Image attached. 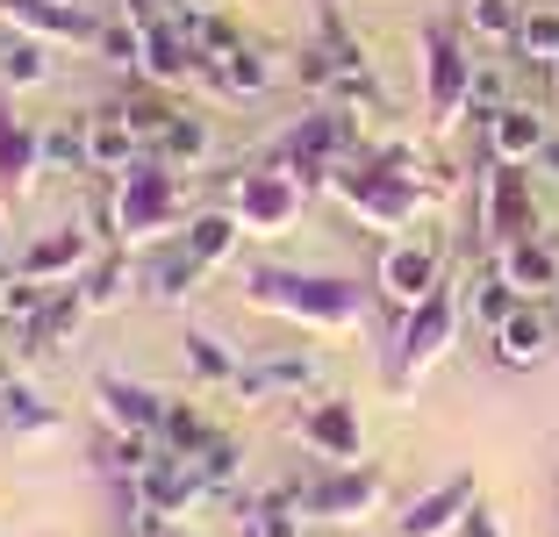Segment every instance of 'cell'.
Returning <instances> with one entry per match:
<instances>
[{"mask_svg":"<svg viewBox=\"0 0 559 537\" xmlns=\"http://www.w3.org/2000/svg\"><path fill=\"white\" fill-rule=\"evenodd\" d=\"M251 301H265L273 315H295L309 330H352L366 315V287L345 273H287V265H259L245 279Z\"/></svg>","mask_w":559,"mask_h":537,"instance_id":"cell-1","label":"cell"},{"mask_svg":"<svg viewBox=\"0 0 559 537\" xmlns=\"http://www.w3.org/2000/svg\"><path fill=\"white\" fill-rule=\"evenodd\" d=\"M108 208H116V244L122 251H144V244H158V237L194 223L187 201H180V165H165V158L130 165V172L108 187Z\"/></svg>","mask_w":559,"mask_h":537,"instance_id":"cell-2","label":"cell"},{"mask_svg":"<svg viewBox=\"0 0 559 537\" xmlns=\"http://www.w3.org/2000/svg\"><path fill=\"white\" fill-rule=\"evenodd\" d=\"M330 194L345 201L366 229H402L416 208H424V187L416 172H395V165H380V151H359L330 172Z\"/></svg>","mask_w":559,"mask_h":537,"instance_id":"cell-3","label":"cell"},{"mask_svg":"<svg viewBox=\"0 0 559 537\" xmlns=\"http://www.w3.org/2000/svg\"><path fill=\"white\" fill-rule=\"evenodd\" d=\"M345 158H359V122H352V108H316L301 115L295 130H287V144H280V172H295L301 187H330V172Z\"/></svg>","mask_w":559,"mask_h":537,"instance_id":"cell-4","label":"cell"},{"mask_svg":"<svg viewBox=\"0 0 559 537\" xmlns=\"http://www.w3.org/2000/svg\"><path fill=\"white\" fill-rule=\"evenodd\" d=\"M480 237H488L495 251L538 237V201H531L524 165H488V187H480Z\"/></svg>","mask_w":559,"mask_h":537,"instance_id":"cell-5","label":"cell"},{"mask_svg":"<svg viewBox=\"0 0 559 537\" xmlns=\"http://www.w3.org/2000/svg\"><path fill=\"white\" fill-rule=\"evenodd\" d=\"M466 86H474V65H466L460 36L444 29V22H430L424 29V100H430V122L438 130H452L466 115Z\"/></svg>","mask_w":559,"mask_h":537,"instance_id":"cell-6","label":"cell"},{"mask_svg":"<svg viewBox=\"0 0 559 537\" xmlns=\"http://www.w3.org/2000/svg\"><path fill=\"white\" fill-rule=\"evenodd\" d=\"M301 187L295 172H280V165H265V172H251L245 187H237V223H245V237H287V229L301 223Z\"/></svg>","mask_w":559,"mask_h":537,"instance_id":"cell-7","label":"cell"},{"mask_svg":"<svg viewBox=\"0 0 559 537\" xmlns=\"http://www.w3.org/2000/svg\"><path fill=\"white\" fill-rule=\"evenodd\" d=\"M452 330H460V301H452V294H430V301H416L409 315H402V337H395V373L402 380H416L430 366V358L444 351V344H452Z\"/></svg>","mask_w":559,"mask_h":537,"instance_id":"cell-8","label":"cell"},{"mask_svg":"<svg viewBox=\"0 0 559 537\" xmlns=\"http://www.w3.org/2000/svg\"><path fill=\"white\" fill-rule=\"evenodd\" d=\"M474 502H480V480H474V473H466V466L444 473L430 494H416V502L402 509V530H395V537H452V530L466 523V509H474Z\"/></svg>","mask_w":559,"mask_h":537,"instance_id":"cell-9","label":"cell"},{"mask_svg":"<svg viewBox=\"0 0 559 537\" xmlns=\"http://www.w3.org/2000/svg\"><path fill=\"white\" fill-rule=\"evenodd\" d=\"M438 287H444V251L438 244H395V251H380V294H388L402 315H409L416 301H430Z\"/></svg>","mask_w":559,"mask_h":537,"instance_id":"cell-10","label":"cell"},{"mask_svg":"<svg viewBox=\"0 0 559 537\" xmlns=\"http://www.w3.org/2000/svg\"><path fill=\"white\" fill-rule=\"evenodd\" d=\"M301 444H309L316 458H330V466H359V452H366L359 408H352L345 394H323V402L301 416Z\"/></svg>","mask_w":559,"mask_h":537,"instance_id":"cell-11","label":"cell"},{"mask_svg":"<svg viewBox=\"0 0 559 537\" xmlns=\"http://www.w3.org/2000/svg\"><path fill=\"white\" fill-rule=\"evenodd\" d=\"M94 408L108 416V430H130V438H158V423H165V394L158 387H136V380H122V373H94Z\"/></svg>","mask_w":559,"mask_h":537,"instance_id":"cell-12","label":"cell"},{"mask_svg":"<svg viewBox=\"0 0 559 537\" xmlns=\"http://www.w3.org/2000/svg\"><path fill=\"white\" fill-rule=\"evenodd\" d=\"M209 494V480H201L194 458H173L158 452L144 473H136V502H144V516H187V509Z\"/></svg>","mask_w":559,"mask_h":537,"instance_id":"cell-13","label":"cell"},{"mask_svg":"<svg viewBox=\"0 0 559 537\" xmlns=\"http://www.w3.org/2000/svg\"><path fill=\"white\" fill-rule=\"evenodd\" d=\"M0 22L22 29V36H44V44H58V50H80V44H94V36H100L94 15L58 8V0H0Z\"/></svg>","mask_w":559,"mask_h":537,"instance_id":"cell-14","label":"cell"},{"mask_svg":"<svg viewBox=\"0 0 559 537\" xmlns=\"http://www.w3.org/2000/svg\"><path fill=\"white\" fill-rule=\"evenodd\" d=\"M373 502H380V480L359 466H337L330 480H301V516H316V523H352Z\"/></svg>","mask_w":559,"mask_h":537,"instance_id":"cell-15","label":"cell"},{"mask_svg":"<svg viewBox=\"0 0 559 537\" xmlns=\"http://www.w3.org/2000/svg\"><path fill=\"white\" fill-rule=\"evenodd\" d=\"M86 259H94L86 229H50V237H36V244L15 259V273L36 279V287H72V279L86 273Z\"/></svg>","mask_w":559,"mask_h":537,"instance_id":"cell-16","label":"cell"},{"mask_svg":"<svg viewBox=\"0 0 559 537\" xmlns=\"http://www.w3.org/2000/svg\"><path fill=\"white\" fill-rule=\"evenodd\" d=\"M545 136H552V122L531 100H510L502 115H488V158L495 165H538Z\"/></svg>","mask_w":559,"mask_h":537,"instance_id":"cell-17","label":"cell"},{"mask_svg":"<svg viewBox=\"0 0 559 537\" xmlns=\"http://www.w3.org/2000/svg\"><path fill=\"white\" fill-rule=\"evenodd\" d=\"M552 344H559V323L538 309V301H524L510 323L495 330V358H502V366H516V373H524V366H545V358H552Z\"/></svg>","mask_w":559,"mask_h":537,"instance_id":"cell-18","label":"cell"},{"mask_svg":"<svg viewBox=\"0 0 559 537\" xmlns=\"http://www.w3.org/2000/svg\"><path fill=\"white\" fill-rule=\"evenodd\" d=\"M194 44H187V22L180 15H144V80L151 86H173L180 72H194Z\"/></svg>","mask_w":559,"mask_h":537,"instance_id":"cell-19","label":"cell"},{"mask_svg":"<svg viewBox=\"0 0 559 537\" xmlns=\"http://www.w3.org/2000/svg\"><path fill=\"white\" fill-rule=\"evenodd\" d=\"M144 158H151V151H144V136H136L116 108H100L94 122H86V165H94V172L122 179L130 165H144Z\"/></svg>","mask_w":559,"mask_h":537,"instance_id":"cell-20","label":"cell"},{"mask_svg":"<svg viewBox=\"0 0 559 537\" xmlns=\"http://www.w3.org/2000/svg\"><path fill=\"white\" fill-rule=\"evenodd\" d=\"M495 273L510 279L524 301H538V294H559V251L538 244V237H524V244H502V251H495Z\"/></svg>","mask_w":559,"mask_h":537,"instance_id":"cell-21","label":"cell"},{"mask_svg":"<svg viewBox=\"0 0 559 537\" xmlns=\"http://www.w3.org/2000/svg\"><path fill=\"white\" fill-rule=\"evenodd\" d=\"M50 72H58V44H44V36H22V29L0 36V86H8V94H36Z\"/></svg>","mask_w":559,"mask_h":537,"instance_id":"cell-22","label":"cell"},{"mask_svg":"<svg viewBox=\"0 0 559 537\" xmlns=\"http://www.w3.org/2000/svg\"><path fill=\"white\" fill-rule=\"evenodd\" d=\"M309 387H316V358H301V351H273V358H259V366L237 373V394H245V402H265V394H309Z\"/></svg>","mask_w":559,"mask_h":537,"instance_id":"cell-23","label":"cell"},{"mask_svg":"<svg viewBox=\"0 0 559 537\" xmlns=\"http://www.w3.org/2000/svg\"><path fill=\"white\" fill-rule=\"evenodd\" d=\"M36 165H44V130H29L22 115L0 108V194H22Z\"/></svg>","mask_w":559,"mask_h":537,"instance_id":"cell-24","label":"cell"},{"mask_svg":"<svg viewBox=\"0 0 559 537\" xmlns=\"http://www.w3.org/2000/svg\"><path fill=\"white\" fill-rule=\"evenodd\" d=\"M180 22H187V44H194V58H201V72H215V65H230L237 50H251L245 44V29H237L223 8H209V15H187L180 8Z\"/></svg>","mask_w":559,"mask_h":537,"instance_id":"cell-25","label":"cell"},{"mask_svg":"<svg viewBox=\"0 0 559 537\" xmlns=\"http://www.w3.org/2000/svg\"><path fill=\"white\" fill-rule=\"evenodd\" d=\"M180 244L194 251L201 265H223L237 244H245V223H237V208H209V215H194V223L180 229Z\"/></svg>","mask_w":559,"mask_h":537,"instance_id":"cell-26","label":"cell"},{"mask_svg":"<svg viewBox=\"0 0 559 537\" xmlns=\"http://www.w3.org/2000/svg\"><path fill=\"white\" fill-rule=\"evenodd\" d=\"M86 309H94V301H86L80 279H72V287H50V294H44V315H36L29 337H36V344H66L72 330L86 323Z\"/></svg>","mask_w":559,"mask_h":537,"instance_id":"cell-27","label":"cell"},{"mask_svg":"<svg viewBox=\"0 0 559 537\" xmlns=\"http://www.w3.org/2000/svg\"><path fill=\"white\" fill-rule=\"evenodd\" d=\"M215 438H223V430H215L209 416H194V408H180V402L165 408V423H158V452H173V458H201Z\"/></svg>","mask_w":559,"mask_h":537,"instance_id":"cell-28","label":"cell"},{"mask_svg":"<svg viewBox=\"0 0 559 537\" xmlns=\"http://www.w3.org/2000/svg\"><path fill=\"white\" fill-rule=\"evenodd\" d=\"M94 50L116 65V80H144V15L136 22H100Z\"/></svg>","mask_w":559,"mask_h":537,"instance_id":"cell-29","label":"cell"},{"mask_svg":"<svg viewBox=\"0 0 559 537\" xmlns=\"http://www.w3.org/2000/svg\"><path fill=\"white\" fill-rule=\"evenodd\" d=\"M301 488H273L259 509L245 516V537H301Z\"/></svg>","mask_w":559,"mask_h":537,"instance_id":"cell-30","label":"cell"},{"mask_svg":"<svg viewBox=\"0 0 559 537\" xmlns=\"http://www.w3.org/2000/svg\"><path fill=\"white\" fill-rule=\"evenodd\" d=\"M516 58L524 65H559V8H524V22H516Z\"/></svg>","mask_w":559,"mask_h":537,"instance_id":"cell-31","label":"cell"},{"mask_svg":"<svg viewBox=\"0 0 559 537\" xmlns=\"http://www.w3.org/2000/svg\"><path fill=\"white\" fill-rule=\"evenodd\" d=\"M215 94H230V100H265V94H273V65H265L259 50H237L230 65H215Z\"/></svg>","mask_w":559,"mask_h":537,"instance_id":"cell-32","label":"cell"},{"mask_svg":"<svg viewBox=\"0 0 559 537\" xmlns=\"http://www.w3.org/2000/svg\"><path fill=\"white\" fill-rule=\"evenodd\" d=\"M460 22H466V36H480V44H516L524 8H516V0H466Z\"/></svg>","mask_w":559,"mask_h":537,"instance_id":"cell-33","label":"cell"},{"mask_svg":"<svg viewBox=\"0 0 559 537\" xmlns=\"http://www.w3.org/2000/svg\"><path fill=\"white\" fill-rule=\"evenodd\" d=\"M116 115L130 122L136 136H144V151H158V144H165V130H173V115H180V108H173V100H158V94H122V100H116Z\"/></svg>","mask_w":559,"mask_h":537,"instance_id":"cell-34","label":"cell"},{"mask_svg":"<svg viewBox=\"0 0 559 537\" xmlns=\"http://www.w3.org/2000/svg\"><path fill=\"white\" fill-rule=\"evenodd\" d=\"M180 351H187V366H194L201 380H223V387H237V373H245V366L230 358V344H215L209 330H187V337H180Z\"/></svg>","mask_w":559,"mask_h":537,"instance_id":"cell-35","label":"cell"},{"mask_svg":"<svg viewBox=\"0 0 559 537\" xmlns=\"http://www.w3.org/2000/svg\"><path fill=\"white\" fill-rule=\"evenodd\" d=\"M158 158L165 165H201V158H209V130H201L194 115H173V130H165Z\"/></svg>","mask_w":559,"mask_h":537,"instance_id":"cell-36","label":"cell"},{"mask_svg":"<svg viewBox=\"0 0 559 537\" xmlns=\"http://www.w3.org/2000/svg\"><path fill=\"white\" fill-rule=\"evenodd\" d=\"M516 309H524V294H516V287H510L502 273H495V279H480V294H474V323L502 330V323H510Z\"/></svg>","mask_w":559,"mask_h":537,"instance_id":"cell-37","label":"cell"},{"mask_svg":"<svg viewBox=\"0 0 559 537\" xmlns=\"http://www.w3.org/2000/svg\"><path fill=\"white\" fill-rule=\"evenodd\" d=\"M201 273H209V265H201V259H194V251H187V244H180V259H158V265H151V294H165V301H180V294H187V287H194V279H201Z\"/></svg>","mask_w":559,"mask_h":537,"instance_id":"cell-38","label":"cell"},{"mask_svg":"<svg viewBox=\"0 0 559 537\" xmlns=\"http://www.w3.org/2000/svg\"><path fill=\"white\" fill-rule=\"evenodd\" d=\"M0 416H8L15 430H50V423H58V416H50L29 387H15V380H0Z\"/></svg>","mask_w":559,"mask_h":537,"instance_id":"cell-39","label":"cell"},{"mask_svg":"<svg viewBox=\"0 0 559 537\" xmlns=\"http://www.w3.org/2000/svg\"><path fill=\"white\" fill-rule=\"evenodd\" d=\"M44 165H58V172L86 165V122H66V130H44Z\"/></svg>","mask_w":559,"mask_h":537,"instance_id":"cell-40","label":"cell"},{"mask_svg":"<svg viewBox=\"0 0 559 537\" xmlns=\"http://www.w3.org/2000/svg\"><path fill=\"white\" fill-rule=\"evenodd\" d=\"M194 466H201V480H209V488H223V480H230V473L245 466V444H237V438H215L209 452L194 458Z\"/></svg>","mask_w":559,"mask_h":537,"instance_id":"cell-41","label":"cell"},{"mask_svg":"<svg viewBox=\"0 0 559 537\" xmlns=\"http://www.w3.org/2000/svg\"><path fill=\"white\" fill-rule=\"evenodd\" d=\"M466 108H474V115H502V108H510V72H474Z\"/></svg>","mask_w":559,"mask_h":537,"instance_id":"cell-42","label":"cell"},{"mask_svg":"<svg viewBox=\"0 0 559 537\" xmlns=\"http://www.w3.org/2000/svg\"><path fill=\"white\" fill-rule=\"evenodd\" d=\"M80 287H86V301H94V309H100V301H116V294L130 287V265H122V251H116V259H100L94 279H80Z\"/></svg>","mask_w":559,"mask_h":537,"instance_id":"cell-43","label":"cell"},{"mask_svg":"<svg viewBox=\"0 0 559 537\" xmlns=\"http://www.w3.org/2000/svg\"><path fill=\"white\" fill-rule=\"evenodd\" d=\"M460 537H502V516H495L488 502H474V509H466V523H460Z\"/></svg>","mask_w":559,"mask_h":537,"instance_id":"cell-44","label":"cell"},{"mask_svg":"<svg viewBox=\"0 0 559 537\" xmlns=\"http://www.w3.org/2000/svg\"><path fill=\"white\" fill-rule=\"evenodd\" d=\"M538 172H545V179H559V136H545V151H538Z\"/></svg>","mask_w":559,"mask_h":537,"instance_id":"cell-45","label":"cell"},{"mask_svg":"<svg viewBox=\"0 0 559 537\" xmlns=\"http://www.w3.org/2000/svg\"><path fill=\"white\" fill-rule=\"evenodd\" d=\"M187 15H209V8H223V0H180Z\"/></svg>","mask_w":559,"mask_h":537,"instance_id":"cell-46","label":"cell"},{"mask_svg":"<svg viewBox=\"0 0 559 537\" xmlns=\"http://www.w3.org/2000/svg\"><path fill=\"white\" fill-rule=\"evenodd\" d=\"M58 8H80V15H86V0H58Z\"/></svg>","mask_w":559,"mask_h":537,"instance_id":"cell-47","label":"cell"},{"mask_svg":"<svg viewBox=\"0 0 559 537\" xmlns=\"http://www.w3.org/2000/svg\"><path fill=\"white\" fill-rule=\"evenodd\" d=\"M144 537H165V530H144Z\"/></svg>","mask_w":559,"mask_h":537,"instance_id":"cell-48","label":"cell"},{"mask_svg":"<svg viewBox=\"0 0 559 537\" xmlns=\"http://www.w3.org/2000/svg\"><path fill=\"white\" fill-rule=\"evenodd\" d=\"M0 251H8V237H0Z\"/></svg>","mask_w":559,"mask_h":537,"instance_id":"cell-49","label":"cell"},{"mask_svg":"<svg viewBox=\"0 0 559 537\" xmlns=\"http://www.w3.org/2000/svg\"><path fill=\"white\" fill-rule=\"evenodd\" d=\"M552 80H559V65H552Z\"/></svg>","mask_w":559,"mask_h":537,"instance_id":"cell-50","label":"cell"},{"mask_svg":"<svg viewBox=\"0 0 559 537\" xmlns=\"http://www.w3.org/2000/svg\"><path fill=\"white\" fill-rule=\"evenodd\" d=\"M0 36H8V29H0Z\"/></svg>","mask_w":559,"mask_h":537,"instance_id":"cell-51","label":"cell"}]
</instances>
